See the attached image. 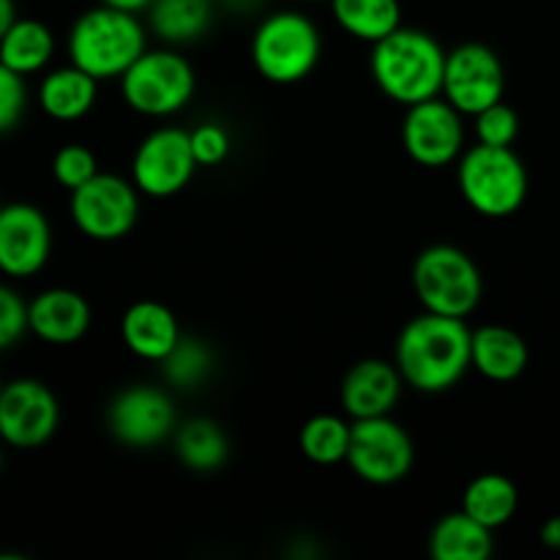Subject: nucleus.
<instances>
[{
	"mask_svg": "<svg viewBox=\"0 0 560 560\" xmlns=\"http://www.w3.org/2000/svg\"><path fill=\"white\" fill-rule=\"evenodd\" d=\"M470 328L463 317L421 312L405 323L394 348V364L405 386L443 394L470 370Z\"/></svg>",
	"mask_w": 560,
	"mask_h": 560,
	"instance_id": "nucleus-1",
	"label": "nucleus"
},
{
	"mask_svg": "<svg viewBox=\"0 0 560 560\" xmlns=\"http://www.w3.org/2000/svg\"><path fill=\"white\" fill-rule=\"evenodd\" d=\"M446 49L432 33L399 25L386 38L372 44L370 71L383 96L410 107L441 96Z\"/></svg>",
	"mask_w": 560,
	"mask_h": 560,
	"instance_id": "nucleus-2",
	"label": "nucleus"
},
{
	"mask_svg": "<svg viewBox=\"0 0 560 560\" xmlns=\"http://www.w3.org/2000/svg\"><path fill=\"white\" fill-rule=\"evenodd\" d=\"M66 47L71 63L85 69L98 82L120 80L148 49V27L131 11L98 3L77 16Z\"/></svg>",
	"mask_w": 560,
	"mask_h": 560,
	"instance_id": "nucleus-3",
	"label": "nucleus"
},
{
	"mask_svg": "<svg viewBox=\"0 0 560 560\" xmlns=\"http://www.w3.org/2000/svg\"><path fill=\"white\" fill-rule=\"evenodd\" d=\"M457 186L463 200L479 217H514L528 200V167L514 148L476 145L457 159Z\"/></svg>",
	"mask_w": 560,
	"mask_h": 560,
	"instance_id": "nucleus-4",
	"label": "nucleus"
},
{
	"mask_svg": "<svg viewBox=\"0 0 560 560\" xmlns=\"http://www.w3.org/2000/svg\"><path fill=\"white\" fill-rule=\"evenodd\" d=\"M320 31L304 11H271L252 33V63L257 74L273 85H295L306 80L320 63Z\"/></svg>",
	"mask_w": 560,
	"mask_h": 560,
	"instance_id": "nucleus-5",
	"label": "nucleus"
},
{
	"mask_svg": "<svg viewBox=\"0 0 560 560\" xmlns=\"http://www.w3.org/2000/svg\"><path fill=\"white\" fill-rule=\"evenodd\" d=\"M413 293L424 312L446 317H470L485 295V277L465 249L432 244L413 260Z\"/></svg>",
	"mask_w": 560,
	"mask_h": 560,
	"instance_id": "nucleus-6",
	"label": "nucleus"
},
{
	"mask_svg": "<svg viewBox=\"0 0 560 560\" xmlns=\"http://www.w3.org/2000/svg\"><path fill=\"white\" fill-rule=\"evenodd\" d=\"M120 96L145 118H170L189 107L197 91V74L189 58L175 47L145 49L118 80Z\"/></svg>",
	"mask_w": 560,
	"mask_h": 560,
	"instance_id": "nucleus-7",
	"label": "nucleus"
},
{
	"mask_svg": "<svg viewBox=\"0 0 560 560\" xmlns=\"http://www.w3.org/2000/svg\"><path fill=\"white\" fill-rule=\"evenodd\" d=\"M69 211L85 238L113 244L135 230L140 219V189L124 175L98 173L71 191Z\"/></svg>",
	"mask_w": 560,
	"mask_h": 560,
	"instance_id": "nucleus-8",
	"label": "nucleus"
},
{
	"mask_svg": "<svg viewBox=\"0 0 560 560\" xmlns=\"http://www.w3.org/2000/svg\"><path fill=\"white\" fill-rule=\"evenodd\" d=\"M348 468L372 487H392L408 479L416 465V446L410 432L392 416L353 421L348 448Z\"/></svg>",
	"mask_w": 560,
	"mask_h": 560,
	"instance_id": "nucleus-9",
	"label": "nucleus"
},
{
	"mask_svg": "<svg viewBox=\"0 0 560 560\" xmlns=\"http://www.w3.org/2000/svg\"><path fill=\"white\" fill-rule=\"evenodd\" d=\"M200 170L191 151L189 131L178 126H159L142 137L131 156V180L142 197L167 200L184 191Z\"/></svg>",
	"mask_w": 560,
	"mask_h": 560,
	"instance_id": "nucleus-10",
	"label": "nucleus"
},
{
	"mask_svg": "<svg viewBox=\"0 0 560 560\" xmlns=\"http://www.w3.org/2000/svg\"><path fill=\"white\" fill-rule=\"evenodd\" d=\"M107 430L120 446L153 448L175 435L178 413L167 388L135 383L113 397L107 408Z\"/></svg>",
	"mask_w": 560,
	"mask_h": 560,
	"instance_id": "nucleus-11",
	"label": "nucleus"
},
{
	"mask_svg": "<svg viewBox=\"0 0 560 560\" xmlns=\"http://www.w3.org/2000/svg\"><path fill=\"white\" fill-rule=\"evenodd\" d=\"M506 93V69L498 52L487 44L465 42L446 52L441 96L474 118Z\"/></svg>",
	"mask_w": 560,
	"mask_h": 560,
	"instance_id": "nucleus-12",
	"label": "nucleus"
},
{
	"mask_svg": "<svg viewBox=\"0 0 560 560\" xmlns=\"http://www.w3.org/2000/svg\"><path fill=\"white\" fill-rule=\"evenodd\" d=\"M402 148L421 167H448L465 153V115L443 96L405 107Z\"/></svg>",
	"mask_w": 560,
	"mask_h": 560,
	"instance_id": "nucleus-13",
	"label": "nucleus"
},
{
	"mask_svg": "<svg viewBox=\"0 0 560 560\" xmlns=\"http://www.w3.org/2000/svg\"><path fill=\"white\" fill-rule=\"evenodd\" d=\"M60 405L52 388L20 377L0 392V438L14 448H38L58 432Z\"/></svg>",
	"mask_w": 560,
	"mask_h": 560,
	"instance_id": "nucleus-14",
	"label": "nucleus"
},
{
	"mask_svg": "<svg viewBox=\"0 0 560 560\" xmlns=\"http://www.w3.org/2000/svg\"><path fill=\"white\" fill-rule=\"evenodd\" d=\"M52 255V228L31 202L0 206V271L5 277H36Z\"/></svg>",
	"mask_w": 560,
	"mask_h": 560,
	"instance_id": "nucleus-15",
	"label": "nucleus"
},
{
	"mask_svg": "<svg viewBox=\"0 0 560 560\" xmlns=\"http://www.w3.org/2000/svg\"><path fill=\"white\" fill-rule=\"evenodd\" d=\"M405 381L397 364L386 359H361L348 370L339 386V405L350 421L392 416L402 397Z\"/></svg>",
	"mask_w": 560,
	"mask_h": 560,
	"instance_id": "nucleus-16",
	"label": "nucleus"
},
{
	"mask_svg": "<svg viewBox=\"0 0 560 560\" xmlns=\"http://www.w3.org/2000/svg\"><path fill=\"white\" fill-rule=\"evenodd\" d=\"M93 312L82 293L69 288H49L27 304V326L33 337L47 345H77L91 331Z\"/></svg>",
	"mask_w": 560,
	"mask_h": 560,
	"instance_id": "nucleus-17",
	"label": "nucleus"
},
{
	"mask_svg": "<svg viewBox=\"0 0 560 560\" xmlns=\"http://www.w3.org/2000/svg\"><path fill=\"white\" fill-rule=\"evenodd\" d=\"M180 337L178 317L162 301H135L120 317V342L142 361H164Z\"/></svg>",
	"mask_w": 560,
	"mask_h": 560,
	"instance_id": "nucleus-18",
	"label": "nucleus"
},
{
	"mask_svg": "<svg viewBox=\"0 0 560 560\" xmlns=\"http://www.w3.org/2000/svg\"><path fill=\"white\" fill-rule=\"evenodd\" d=\"M530 350L523 334L509 326H479L470 334V370L492 383H512L528 370Z\"/></svg>",
	"mask_w": 560,
	"mask_h": 560,
	"instance_id": "nucleus-19",
	"label": "nucleus"
},
{
	"mask_svg": "<svg viewBox=\"0 0 560 560\" xmlns=\"http://www.w3.org/2000/svg\"><path fill=\"white\" fill-rule=\"evenodd\" d=\"M98 98V80L80 66L69 63L44 74L38 85V104L44 115L60 124H74L85 118Z\"/></svg>",
	"mask_w": 560,
	"mask_h": 560,
	"instance_id": "nucleus-20",
	"label": "nucleus"
},
{
	"mask_svg": "<svg viewBox=\"0 0 560 560\" xmlns=\"http://www.w3.org/2000/svg\"><path fill=\"white\" fill-rule=\"evenodd\" d=\"M495 530L476 523L463 509L443 514L430 530V558L432 560H490L495 552Z\"/></svg>",
	"mask_w": 560,
	"mask_h": 560,
	"instance_id": "nucleus-21",
	"label": "nucleus"
},
{
	"mask_svg": "<svg viewBox=\"0 0 560 560\" xmlns=\"http://www.w3.org/2000/svg\"><path fill=\"white\" fill-rule=\"evenodd\" d=\"M148 31L167 47L200 42L213 22V0H153Z\"/></svg>",
	"mask_w": 560,
	"mask_h": 560,
	"instance_id": "nucleus-22",
	"label": "nucleus"
},
{
	"mask_svg": "<svg viewBox=\"0 0 560 560\" xmlns=\"http://www.w3.org/2000/svg\"><path fill=\"white\" fill-rule=\"evenodd\" d=\"M175 454L191 474H217L230 457V441L213 419L197 416L175 430Z\"/></svg>",
	"mask_w": 560,
	"mask_h": 560,
	"instance_id": "nucleus-23",
	"label": "nucleus"
},
{
	"mask_svg": "<svg viewBox=\"0 0 560 560\" xmlns=\"http://www.w3.org/2000/svg\"><path fill=\"white\" fill-rule=\"evenodd\" d=\"M520 509V490L509 476L481 474L465 487L463 512L490 530L503 528L514 520Z\"/></svg>",
	"mask_w": 560,
	"mask_h": 560,
	"instance_id": "nucleus-24",
	"label": "nucleus"
},
{
	"mask_svg": "<svg viewBox=\"0 0 560 560\" xmlns=\"http://www.w3.org/2000/svg\"><path fill=\"white\" fill-rule=\"evenodd\" d=\"M337 25L359 42L375 44L402 25L399 0H328Z\"/></svg>",
	"mask_w": 560,
	"mask_h": 560,
	"instance_id": "nucleus-25",
	"label": "nucleus"
},
{
	"mask_svg": "<svg viewBox=\"0 0 560 560\" xmlns=\"http://www.w3.org/2000/svg\"><path fill=\"white\" fill-rule=\"evenodd\" d=\"M55 55V36L44 22L20 20L0 38V63L14 69L16 74L27 77L47 69Z\"/></svg>",
	"mask_w": 560,
	"mask_h": 560,
	"instance_id": "nucleus-26",
	"label": "nucleus"
},
{
	"mask_svg": "<svg viewBox=\"0 0 560 560\" xmlns=\"http://www.w3.org/2000/svg\"><path fill=\"white\" fill-rule=\"evenodd\" d=\"M350 435H353V421L348 416L317 413L301 427L299 448L310 463L331 468L348 459Z\"/></svg>",
	"mask_w": 560,
	"mask_h": 560,
	"instance_id": "nucleus-27",
	"label": "nucleus"
},
{
	"mask_svg": "<svg viewBox=\"0 0 560 560\" xmlns=\"http://www.w3.org/2000/svg\"><path fill=\"white\" fill-rule=\"evenodd\" d=\"M159 366H162V377L170 388L191 392V388H200L217 370V355H213L211 345L202 339L180 337L178 345L164 355V361H159Z\"/></svg>",
	"mask_w": 560,
	"mask_h": 560,
	"instance_id": "nucleus-28",
	"label": "nucleus"
},
{
	"mask_svg": "<svg viewBox=\"0 0 560 560\" xmlns=\"http://www.w3.org/2000/svg\"><path fill=\"white\" fill-rule=\"evenodd\" d=\"M474 135L481 145L512 148L520 137V115L506 102H495L479 115H474Z\"/></svg>",
	"mask_w": 560,
	"mask_h": 560,
	"instance_id": "nucleus-29",
	"label": "nucleus"
},
{
	"mask_svg": "<svg viewBox=\"0 0 560 560\" xmlns=\"http://www.w3.org/2000/svg\"><path fill=\"white\" fill-rule=\"evenodd\" d=\"M93 175H98V162L96 153L88 145L71 142V145H63L52 156V178L58 180V186H63V189H80V186L88 184Z\"/></svg>",
	"mask_w": 560,
	"mask_h": 560,
	"instance_id": "nucleus-30",
	"label": "nucleus"
},
{
	"mask_svg": "<svg viewBox=\"0 0 560 560\" xmlns=\"http://www.w3.org/2000/svg\"><path fill=\"white\" fill-rule=\"evenodd\" d=\"M27 109V85L25 77L16 74L5 63H0V135L16 129L25 118Z\"/></svg>",
	"mask_w": 560,
	"mask_h": 560,
	"instance_id": "nucleus-31",
	"label": "nucleus"
},
{
	"mask_svg": "<svg viewBox=\"0 0 560 560\" xmlns=\"http://www.w3.org/2000/svg\"><path fill=\"white\" fill-rule=\"evenodd\" d=\"M189 140L200 167H217V164H222L230 156V148H233L230 131L222 124H217V120H206V124L195 126L189 131Z\"/></svg>",
	"mask_w": 560,
	"mask_h": 560,
	"instance_id": "nucleus-32",
	"label": "nucleus"
},
{
	"mask_svg": "<svg viewBox=\"0 0 560 560\" xmlns=\"http://www.w3.org/2000/svg\"><path fill=\"white\" fill-rule=\"evenodd\" d=\"M27 331V304L16 290L0 284V350L14 348Z\"/></svg>",
	"mask_w": 560,
	"mask_h": 560,
	"instance_id": "nucleus-33",
	"label": "nucleus"
},
{
	"mask_svg": "<svg viewBox=\"0 0 560 560\" xmlns=\"http://www.w3.org/2000/svg\"><path fill=\"white\" fill-rule=\"evenodd\" d=\"M539 539L541 545L550 547V550H560V514H556V517H550L545 525H541Z\"/></svg>",
	"mask_w": 560,
	"mask_h": 560,
	"instance_id": "nucleus-34",
	"label": "nucleus"
},
{
	"mask_svg": "<svg viewBox=\"0 0 560 560\" xmlns=\"http://www.w3.org/2000/svg\"><path fill=\"white\" fill-rule=\"evenodd\" d=\"M104 5H113V9L120 11H131V14H142V11L151 9L153 0H98Z\"/></svg>",
	"mask_w": 560,
	"mask_h": 560,
	"instance_id": "nucleus-35",
	"label": "nucleus"
},
{
	"mask_svg": "<svg viewBox=\"0 0 560 560\" xmlns=\"http://www.w3.org/2000/svg\"><path fill=\"white\" fill-rule=\"evenodd\" d=\"M16 22V3L14 0H0V38Z\"/></svg>",
	"mask_w": 560,
	"mask_h": 560,
	"instance_id": "nucleus-36",
	"label": "nucleus"
},
{
	"mask_svg": "<svg viewBox=\"0 0 560 560\" xmlns=\"http://www.w3.org/2000/svg\"><path fill=\"white\" fill-rule=\"evenodd\" d=\"M230 11H238V14H252L255 9H260L262 0H222Z\"/></svg>",
	"mask_w": 560,
	"mask_h": 560,
	"instance_id": "nucleus-37",
	"label": "nucleus"
},
{
	"mask_svg": "<svg viewBox=\"0 0 560 560\" xmlns=\"http://www.w3.org/2000/svg\"><path fill=\"white\" fill-rule=\"evenodd\" d=\"M301 3H317V0H301Z\"/></svg>",
	"mask_w": 560,
	"mask_h": 560,
	"instance_id": "nucleus-38",
	"label": "nucleus"
},
{
	"mask_svg": "<svg viewBox=\"0 0 560 560\" xmlns=\"http://www.w3.org/2000/svg\"><path fill=\"white\" fill-rule=\"evenodd\" d=\"M0 468H3V454H0Z\"/></svg>",
	"mask_w": 560,
	"mask_h": 560,
	"instance_id": "nucleus-39",
	"label": "nucleus"
},
{
	"mask_svg": "<svg viewBox=\"0 0 560 560\" xmlns=\"http://www.w3.org/2000/svg\"><path fill=\"white\" fill-rule=\"evenodd\" d=\"M0 392H3V383H0Z\"/></svg>",
	"mask_w": 560,
	"mask_h": 560,
	"instance_id": "nucleus-40",
	"label": "nucleus"
}]
</instances>
